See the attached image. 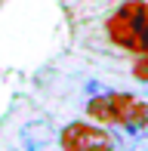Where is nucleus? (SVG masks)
I'll use <instances>...</instances> for the list:
<instances>
[{"label":"nucleus","instance_id":"1","mask_svg":"<svg viewBox=\"0 0 148 151\" xmlns=\"http://www.w3.org/2000/svg\"><path fill=\"white\" fill-rule=\"evenodd\" d=\"M86 114L99 123H111V127H120V133L133 136H148V102L136 99V96L126 93H102L96 99L86 102Z\"/></svg>","mask_w":148,"mask_h":151},{"label":"nucleus","instance_id":"2","mask_svg":"<svg viewBox=\"0 0 148 151\" xmlns=\"http://www.w3.org/2000/svg\"><path fill=\"white\" fill-rule=\"evenodd\" d=\"M145 16H148L145 0H126V3H120L111 12V19L105 22L108 40L114 46H120V50H126V52H139V34H142Z\"/></svg>","mask_w":148,"mask_h":151},{"label":"nucleus","instance_id":"3","mask_svg":"<svg viewBox=\"0 0 148 151\" xmlns=\"http://www.w3.org/2000/svg\"><path fill=\"white\" fill-rule=\"evenodd\" d=\"M59 148L62 151H114V139L105 127L86 120H71L59 133Z\"/></svg>","mask_w":148,"mask_h":151},{"label":"nucleus","instance_id":"4","mask_svg":"<svg viewBox=\"0 0 148 151\" xmlns=\"http://www.w3.org/2000/svg\"><path fill=\"white\" fill-rule=\"evenodd\" d=\"M19 142L25 151H59V133L46 120H28L19 129Z\"/></svg>","mask_w":148,"mask_h":151},{"label":"nucleus","instance_id":"5","mask_svg":"<svg viewBox=\"0 0 148 151\" xmlns=\"http://www.w3.org/2000/svg\"><path fill=\"white\" fill-rule=\"evenodd\" d=\"M133 74H136L142 83H148V56H139L136 65H133Z\"/></svg>","mask_w":148,"mask_h":151},{"label":"nucleus","instance_id":"6","mask_svg":"<svg viewBox=\"0 0 148 151\" xmlns=\"http://www.w3.org/2000/svg\"><path fill=\"white\" fill-rule=\"evenodd\" d=\"M139 56H148V16H145L142 34H139Z\"/></svg>","mask_w":148,"mask_h":151},{"label":"nucleus","instance_id":"7","mask_svg":"<svg viewBox=\"0 0 148 151\" xmlns=\"http://www.w3.org/2000/svg\"><path fill=\"white\" fill-rule=\"evenodd\" d=\"M136 151H148V142H142V145H139V148H136Z\"/></svg>","mask_w":148,"mask_h":151}]
</instances>
